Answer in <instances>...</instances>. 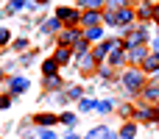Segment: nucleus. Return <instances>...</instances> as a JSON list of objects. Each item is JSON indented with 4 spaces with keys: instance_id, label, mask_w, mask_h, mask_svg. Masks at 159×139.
<instances>
[{
    "instance_id": "nucleus-18",
    "label": "nucleus",
    "mask_w": 159,
    "mask_h": 139,
    "mask_svg": "<svg viewBox=\"0 0 159 139\" xmlns=\"http://www.w3.org/2000/svg\"><path fill=\"white\" fill-rule=\"evenodd\" d=\"M137 125H140V123H134V120H126V123L120 125L117 137H120V139H137Z\"/></svg>"
},
{
    "instance_id": "nucleus-37",
    "label": "nucleus",
    "mask_w": 159,
    "mask_h": 139,
    "mask_svg": "<svg viewBox=\"0 0 159 139\" xmlns=\"http://www.w3.org/2000/svg\"><path fill=\"white\" fill-rule=\"evenodd\" d=\"M154 22L159 25V0H157V6H154Z\"/></svg>"
},
{
    "instance_id": "nucleus-11",
    "label": "nucleus",
    "mask_w": 159,
    "mask_h": 139,
    "mask_svg": "<svg viewBox=\"0 0 159 139\" xmlns=\"http://www.w3.org/2000/svg\"><path fill=\"white\" fill-rule=\"evenodd\" d=\"M106 64H109L112 70H126V67H129L126 47H120V50H112V53H109V59H106Z\"/></svg>"
},
{
    "instance_id": "nucleus-40",
    "label": "nucleus",
    "mask_w": 159,
    "mask_h": 139,
    "mask_svg": "<svg viewBox=\"0 0 159 139\" xmlns=\"http://www.w3.org/2000/svg\"><path fill=\"white\" fill-rule=\"evenodd\" d=\"M34 3H36V6H45V3H48V0H34Z\"/></svg>"
},
{
    "instance_id": "nucleus-31",
    "label": "nucleus",
    "mask_w": 159,
    "mask_h": 139,
    "mask_svg": "<svg viewBox=\"0 0 159 139\" xmlns=\"http://www.w3.org/2000/svg\"><path fill=\"white\" fill-rule=\"evenodd\" d=\"M115 106H117L115 98H112V100H101V103H98V114H106V111H112Z\"/></svg>"
},
{
    "instance_id": "nucleus-32",
    "label": "nucleus",
    "mask_w": 159,
    "mask_h": 139,
    "mask_svg": "<svg viewBox=\"0 0 159 139\" xmlns=\"http://www.w3.org/2000/svg\"><path fill=\"white\" fill-rule=\"evenodd\" d=\"M123 6H134V3H131V0H106V8H115V11H117V8H123Z\"/></svg>"
},
{
    "instance_id": "nucleus-43",
    "label": "nucleus",
    "mask_w": 159,
    "mask_h": 139,
    "mask_svg": "<svg viewBox=\"0 0 159 139\" xmlns=\"http://www.w3.org/2000/svg\"><path fill=\"white\" fill-rule=\"evenodd\" d=\"M157 36H159V25H157Z\"/></svg>"
},
{
    "instance_id": "nucleus-1",
    "label": "nucleus",
    "mask_w": 159,
    "mask_h": 139,
    "mask_svg": "<svg viewBox=\"0 0 159 139\" xmlns=\"http://www.w3.org/2000/svg\"><path fill=\"white\" fill-rule=\"evenodd\" d=\"M120 84H123L126 95L134 100V98L143 95V89H145V84H148V75H145L140 67H126V70H120Z\"/></svg>"
},
{
    "instance_id": "nucleus-12",
    "label": "nucleus",
    "mask_w": 159,
    "mask_h": 139,
    "mask_svg": "<svg viewBox=\"0 0 159 139\" xmlns=\"http://www.w3.org/2000/svg\"><path fill=\"white\" fill-rule=\"evenodd\" d=\"M98 67H101V64L95 61V56H92V50H89V53H81V56H78V70H81L84 75H92V72H95Z\"/></svg>"
},
{
    "instance_id": "nucleus-14",
    "label": "nucleus",
    "mask_w": 159,
    "mask_h": 139,
    "mask_svg": "<svg viewBox=\"0 0 159 139\" xmlns=\"http://www.w3.org/2000/svg\"><path fill=\"white\" fill-rule=\"evenodd\" d=\"M140 70H143L148 78H154V75H157V70H159V53H148V56H145V61L140 64Z\"/></svg>"
},
{
    "instance_id": "nucleus-30",
    "label": "nucleus",
    "mask_w": 159,
    "mask_h": 139,
    "mask_svg": "<svg viewBox=\"0 0 159 139\" xmlns=\"http://www.w3.org/2000/svg\"><path fill=\"white\" fill-rule=\"evenodd\" d=\"M81 98H84L81 86H67V100H81Z\"/></svg>"
},
{
    "instance_id": "nucleus-23",
    "label": "nucleus",
    "mask_w": 159,
    "mask_h": 139,
    "mask_svg": "<svg viewBox=\"0 0 159 139\" xmlns=\"http://www.w3.org/2000/svg\"><path fill=\"white\" fill-rule=\"evenodd\" d=\"M78 6L81 8H89V11H103L106 8V0H81Z\"/></svg>"
},
{
    "instance_id": "nucleus-36",
    "label": "nucleus",
    "mask_w": 159,
    "mask_h": 139,
    "mask_svg": "<svg viewBox=\"0 0 159 139\" xmlns=\"http://www.w3.org/2000/svg\"><path fill=\"white\" fill-rule=\"evenodd\" d=\"M6 42H8V31H6V28H0V45H6Z\"/></svg>"
},
{
    "instance_id": "nucleus-35",
    "label": "nucleus",
    "mask_w": 159,
    "mask_h": 139,
    "mask_svg": "<svg viewBox=\"0 0 159 139\" xmlns=\"http://www.w3.org/2000/svg\"><path fill=\"white\" fill-rule=\"evenodd\" d=\"M25 47H28L25 39H17V42H14V50H25Z\"/></svg>"
},
{
    "instance_id": "nucleus-42",
    "label": "nucleus",
    "mask_w": 159,
    "mask_h": 139,
    "mask_svg": "<svg viewBox=\"0 0 159 139\" xmlns=\"http://www.w3.org/2000/svg\"><path fill=\"white\" fill-rule=\"evenodd\" d=\"M154 123H157V128H159V120H154Z\"/></svg>"
},
{
    "instance_id": "nucleus-15",
    "label": "nucleus",
    "mask_w": 159,
    "mask_h": 139,
    "mask_svg": "<svg viewBox=\"0 0 159 139\" xmlns=\"http://www.w3.org/2000/svg\"><path fill=\"white\" fill-rule=\"evenodd\" d=\"M73 56H75V50H73V47H64V45H59V47H56V53H53V59L59 61V67L70 64V61H73Z\"/></svg>"
},
{
    "instance_id": "nucleus-9",
    "label": "nucleus",
    "mask_w": 159,
    "mask_h": 139,
    "mask_svg": "<svg viewBox=\"0 0 159 139\" xmlns=\"http://www.w3.org/2000/svg\"><path fill=\"white\" fill-rule=\"evenodd\" d=\"M95 25H103V11L81 8V28H95Z\"/></svg>"
},
{
    "instance_id": "nucleus-26",
    "label": "nucleus",
    "mask_w": 159,
    "mask_h": 139,
    "mask_svg": "<svg viewBox=\"0 0 159 139\" xmlns=\"http://www.w3.org/2000/svg\"><path fill=\"white\" fill-rule=\"evenodd\" d=\"M117 114L123 117V123H126V120H134V103H123V106H117Z\"/></svg>"
},
{
    "instance_id": "nucleus-34",
    "label": "nucleus",
    "mask_w": 159,
    "mask_h": 139,
    "mask_svg": "<svg viewBox=\"0 0 159 139\" xmlns=\"http://www.w3.org/2000/svg\"><path fill=\"white\" fill-rule=\"evenodd\" d=\"M8 106H11V95H3L0 98V109H8Z\"/></svg>"
},
{
    "instance_id": "nucleus-4",
    "label": "nucleus",
    "mask_w": 159,
    "mask_h": 139,
    "mask_svg": "<svg viewBox=\"0 0 159 139\" xmlns=\"http://www.w3.org/2000/svg\"><path fill=\"white\" fill-rule=\"evenodd\" d=\"M151 53L148 45H134V47H126V59H129V67H140L145 61V56Z\"/></svg>"
},
{
    "instance_id": "nucleus-20",
    "label": "nucleus",
    "mask_w": 159,
    "mask_h": 139,
    "mask_svg": "<svg viewBox=\"0 0 159 139\" xmlns=\"http://www.w3.org/2000/svg\"><path fill=\"white\" fill-rule=\"evenodd\" d=\"M59 123V114H36V125L39 128H53Z\"/></svg>"
},
{
    "instance_id": "nucleus-8",
    "label": "nucleus",
    "mask_w": 159,
    "mask_h": 139,
    "mask_svg": "<svg viewBox=\"0 0 159 139\" xmlns=\"http://www.w3.org/2000/svg\"><path fill=\"white\" fill-rule=\"evenodd\" d=\"M137 22V11H134V6H123V8H117V28H129V25H134Z\"/></svg>"
},
{
    "instance_id": "nucleus-39",
    "label": "nucleus",
    "mask_w": 159,
    "mask_h": 139,
    "mask_svg": "<svg viewBox=\"0 0 159 139\" xmlns=\"http://www.w3.org/2000/svg\"><path fill=\"white\" fill-rule=\"evenodd\" d=\"M154 114H157V120H159V103H154Z\"/></svg>"
},
{
    "instance_id": "nucleus-28",
    "label": "nucleus",
    "mask_w": 159,
    "mask_h": 139,
    "mask_svg": "<svg viewBox=\"0 0 159 139\" xmlns=\"http://www.w3.org/2000/svg\"><path fill=\"white\" fill-rule=\"evenodd\" d=\"M78 109H81V111H98V103H95L92 98H81V100H78Z\"/></svg>"
},
{
    "instance_id": "nucleus-41",
    "label": "nucleus",
    "mask_w": 159,
    "mask_h": 139,
    "mask_svg": "<svg viewBox=\"0 0 159 139\" xmlns=\"http://www.w3.org/2000/svg\"><path fill=\"white\" fill-rule=\"evenodd\" d=\"M109 139H120V137H117V134H112V137H109Z\"/></svg>"
},
{
    "instance_id": "nucleus-22",
    "label": "nucleus",
    "mask_w": 159,
    "mask_h": 139,
    "mask_svg": "<svg viewBox=\"0 0 159 139\" xmlns=\"http://www.w3.org/2000/svg\"><path fill=\"white\" fill-rule=\"evenodd\" d=\"M59 70H61V67H59L56 59H45V61H42V75H59Z\"/></svg>"
},
{
    "instance_id": "nucleus-38",
    "label": "nucleus",
    "mask_w": 159,
    "mask_h": 139,
    "mask_svg": "<svg viewBox=\"0 0 159 139\" xmlns=\"http://www.w3.org/2000/svg\"><path fill=\"white\" fill-rule=\"evenodd\" d=\"M64 139H84V137H78L75 131H67V137H64Z\"/></svg>"
},
{
    "instance_id": "nucleus-3",
    "label": "nucleus",
    "mask_w": 159,
    "mask_h": 139,
    "mask_svg": "<svg viewBox=\"0 0 159 139\" xmlns=\"http://www.w3.org/2000/svg\"><path fill=\"white\" fill-rule=\"evenodd\" d=\"M56 17L64 22V28H81V8H70V6H59Z\"/></svg>"
},
{
    "instance_id": "nucleus-29",
    "label": "nucleus",
    "mask_w": 159,
    "mask_h": 139,
    "mask_svg": "<svg viewBox=\"0 0 159 139\" xmlns=\"http://www.w3.org/2000/svg\"><path fill=\"white\" fill-rule=\"evenodd\" d=\"M59 123H61V125H67V128H73V125L78 123V117H75L73 111H64V114H59Z\"/></svg>"
},
{
    "instance_id": "nucleus-16",
    "label": "nucleus",
    "mask_w": 159,
    "mask_h": 139,
    "mask_svg": "<svg viewBox=\"0 0 159 139\" xmlns=\"http://www.w3.org/2000/svg\"><path fill=\"white\" fill-rule=\"evenodd\" d=\"M42 25V33H61V28H64V22L59 20V17H50V20H45V22H39Z\"/></svg>"
},
{
    "instance_id": "nucleus-2",
    "label": "nucleus",
    "mask_w": 159,
    "mask_h": 139,
    "mask_svg": "<svg viewBox=\"0 0 159 139\" xmlns=\"http://www.w3.org/2000/svg\"><path fill=\"white\" fill-rule=\"evenodd\" d=\"M123 39V47H134V45H148L151 36H148V22H134L126 28V33L120 36Z\"/></svg>"
},
{
    "instance_id": "nucleus-19",
    "label": "nucleus",
    "mask_w": 159,
    "mask_h": 139,
    "mask_svg": "<svg viewBox=\"0 0 159 139\" xmlns=\"http://www.w3.org/2000/svg\"><path fill=\"white\" fill-rule=\"evenodd\" d=\"M98 78L109 84V81H120V72H117V70H112L109 64H101V67H98Z\"/></svg>"
},
{
    "instance_id": "nucleus-24",
    "label": "nucleus",
    "mask_w": 159,
    "mask_h": 139,
    "mask_svg": "<svg viewBox=\"0 0 159 139\" xmlns=\"http://www.w3.org/2000/svg\"><path fill=\"white\" fill-rule=\"evenodd\" d=\"M106 25L117 28V11H115V8H103V28H106Z\"/></svg>"
},
{
    "instance_id": "nucleus-5",
    "label": "nucleus",
    "mask_w": 159,
    "mask_h": 139,
    "mask_svg": "<svg viewBox=\"0 0 159 139\" xmlns=\"http://www.w3.org/2000/svg\"><path fill=\"white\" fill-rule=\"evenodd\" d=\"M81 39H84L81 28H61V33H59V45H64V47H75Z\"/></svg>"
},
{
    "instance_id": "nucleus-33",
    "label": "nucleus",
    "mask_w": 159,
    "mask_h": 139,
    "mask_svg": "<svg viewBox=\"0 0 159 139\" xmlns=\"http://www.w3.org/2000/svg\"><path fill=\"white\" fill-rule=\"evenodd\" d=\"M36 139H56V131L53 128H39L36 131Z\"/></svg>"
},
{
    "instance_id": "nucleus-17",
    "label": "nucleus",
    "mask_w": 159,
    "mask_h": 139,
    "mask_svg": "<svg viewBox=\"0 0 159 139\" xmlns=\"http://www.w3.org/2000/svg\"><path fill=\"white\" fill-rule=\"evenodd\" d=\"M81 31H84V39H87L89 45L103 42V25H95V28H81Z\"/></svg>"
},
{
    "instance_id": "nucleus-10",
    "label": "nucleus",
    "mask_w": 159,
    "mask_h": 139,
    "mask_svg": "<svg viewBox=\"0 0 159 139\" xmlns=\"http://www.w3.org/2000/svg\"><path fill=\"white\" fill-rule=\"evenodd\" d=\"M157 114H154V106L151 103H140L134 106V123H154Z\"/></svg>"
},
{
    "instance_id": "nucleus-7",
    "label": "nucleus",
    "mask_w": 159,
    "mask_h": 139,
    "mask_svg": "<svg viewBox=\"0 0 159 139\" xmlns=\"http://www.w3.org/2000/svg\"><path fill=\"white\" fill-rule=\"evenodd\" d=\"M140 100H143V103H151V106L159 103V81H157V78H148V84H145Z\"/></svg>"
},
{
    "instance_id": "nucleus-25",
    "label": "nucleus",
    "mask_w": 159,
    "mask_h": 139,
    "mask_svg": "<svg viewBox=\"0 0 159 139\" xmlns=\"http://www.w3.org/2000/svg\"><path fill=\"white\" fill-rule=\"evenodd\" d=\"M45 89H48V92L61 89V78H59V75H45Z\"/></svg>"
},
{
    "instance_id": "nucleus-6",
    "label": "nucleus",
    "mask_w": 159,
    "mask_h": 139,
    "mask_svg": "<svg viewBox=\"0 0 159 139\" xmlns=\"http://www.w3.org/2000/svg\"><path fill=\"white\" fill-rule=\"evenodd\" d=\"M154 6H157V0H140L137 6H134V11H137V22H154Z\"/></svg>"
},
{
    "instance_id": "nucleus-27",
    "label": "nucleus",
    "mask_w": 159,
    "mask_h": 139,
    "mask_svg": "<svg viewBox=\"0 0 159 139\" xmlns=\"http://www.w3.org/2000/svg\"><path fill=\"white\" fill-rule=\"evenodd\" d=\"M8 8H11V11H22V8H36V3H34V0H11Z\"/></svg>"
},
{
    "instance_id": "nucleus-21",
    "label": "nucleus",
    "mask_w": 159,
    "mask_h": 139,
    "mask_svg": "<svg viewBox=\"0 0 159 139\" xmlns=\"http://www.w3.org/2000/svg\"><path fill=\"white\" fill-rule=\"evenodd\" d=\"M112 137V131L106 128V125H95V128H89V134H87V139H109Z\"/></svg>"
},
{
    "instance_id": "nucleus-13",
    "label": "nucleus",
    "mask_w": 159,
    "mask_h": 139,
    "mask_svg": "<svg viewBox=\"0 0 159 139\" xmlns=\"http://www.w3.org/2000/svg\"><path fill=\"white\" fill-rule=\"evenodd\" d=\"M28 86H31V81H28V78H22V75H14V78L8 81V95H11V98H17V95L28 92Z\"/></svg>"
}]
</instances>
